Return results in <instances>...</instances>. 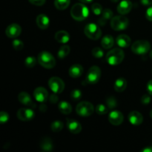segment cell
Masks as SVG:
<instances>
[{"mask_svg":"<svg viewBox=\"0 0 152 152\" xmlns=\"http://www.w3.org/2000/svg\"><path fill=\"white\" fill-rule=\"evenodd\" d=\"M71 15L77 21H83L88 16L89 10L84 3H77L71 7Z\"/></svg>","mask_w":152,"mask_h":152,"instance_id":"cell-1","label":"cell"},{"mask_svg":"<svg viewBox=\"0 0 152 152\" xmlns=\"http://www.w3.org/2000/svg\"><path fill=\"white\" fill-rule=\"evenodd\" d=\"M37 60H38V62L40 64V65L44 67L45 68H47V69L53 68L56 65L55 58L53 57L51 53H49L48 51H46V50H43L39 53Z\"/></svg>","mask_w":152,"mask_h":152,"instance_id":"cell-2","label":"cell"},{"mask_svg":"<svg viewBox=\"0 0 152 152\" xmlns=\"http://www.w3.org/2000/svg\"><path fill=\"white\" fill-rule=\"evenodd\" d=\"M125 53L120 48H114L110 50L106 55V60L111 65H117L124 59Z\"/></svg>","mask_w":152,"mask_h":152,"instance_id":"cell-3","label":"cell"},{"mask_svg":"<svg viewBox=\"0 0 152 152\" xmlns=\"http://www.w3.org/2000/svg\"><path fill=\"white\" fill-rule=\"evenodd\" d=\"M129 19L126 16H115L111 19V26L114 31H123L129 27Z\"/></svg>","mask_w":152,"mask_h":152,"instance_id":"cell-4","label":"cell"},{"mask_svg":"<svg viewBox=\"0 0 152 152\" xmlns=\"http://www.w3.org/2000/svg\"><path fill=\"white\" fill-rule=\"evenodd\" d=\"M76 111H77V114L80 117H88L92 115L94 111V107L91 102L84 101V102H80L77 105Z\"/></svg>","mask_w":152,"mask_h":152,"instance_id":"cell-5","label":"cell"},{"mask_svg":"<svg viewBox=\"0 0 152 152\" xmlns=\"http://www.w3.org/2000/svg\"><path fill=\"white\" fill-rule=\"evenodd\" d=\"M151 49V44L146 40H137L132 45L133 53L138 55H142L148 53Z\"/></svg>","mask_w":152,"mask_h":152,"instance_id":"cell-6","label":"cell"},{"mask_svg":"<svg viewBox=\"0 0 152 152\" xmlns=\"http://www.w3.org/2000/svg\"><path fill=\"white\" fill-rule=\"evenodd\" d=\"M85 34L92 40H97L102 35V31L97 25L94 23L88 24L84 29Z\"/></svg>","mask_w":152,"mask_h":152,"instance_id":"cell-7","label":"cell"},{"mask_svg":"<svg viewBox=\"0 0 152 152\" xmlns=\"http://www.w3.org/2000/svg\"><path fill=\"white\" fill-rule=\"evenodd\" d=\"M101 74H102V72L99 67H91L86 77V82L89 84H96L100 80Z\"/></svg>","mask_w":152,"mask_h":152,"instance_id":"cell-8","label":"cell"},{"mask_svg":"<svg viewBox=\"0 0 152 152\" xmlns=\"http://www.w3.org/2000/svg\"><path fill=\"white\" fill-rule=\"evenodd\" d=\"M48 86L50 90L55 94H60L65 88V83L59 77H53L49 80Z\"/></svg>","mask_w":152,"mask_h":152,"instance_id":"cell-9","label":"cell"},{"mask_svg":"<svg viewBox=\"0 0 152 152\" xmlns=\"http://www.w3.org/2000/svg\"><path fill=\"white\" fill-rule=\"evenodd\" d=\"M18 119L22 121H30L35 117V113L31 108H20L16 113Z\"/></svg>","mask_w":152,"mask_h":152,"instance_id":"cell-10","label":"cell"},{"mask_svg":"<svg viewBox=\"0 0 152 152\" xmlns=\"http://www.w3.org/2000/svg\"><path fill=\"white\" fill-rule=\"evenodd\" d=\"M22 33V28L18 24L13 23L8 25L5 30V34L7 37L15 39L19 37Z\"/></svg>","mask_w":152,"mask_h":152,"instance_id":"cell-11","label":"cell"},{"mask_svg":"<svg viewBox=\"0 0 152 152\" xmlns=\"http://www.w3.org/2000/svg\"><path fill=\"white\" fill-rule=\"evenodd\" d=\"M34 96L39 102H45L48 99V92L45 88L38 87L34 90Z\"/></svg>","mask_w":152,"mask_h":152,"instance_id":"cell-12","label":"cell"},{"mask_svg":"<svg viewBox=\"0 0 152 152\" xmlns=\"http://www.w3.org/2000/svg\"><path fill=\"white\" fill-rule=\"evenodd\" d=\"M124 120L123 114L119 111H112L108 115V120L110 123L114 126H120Z\"/></svg>","mask_w":152,"mask_h":152,"instance_id":"cell-13","label":"cell"},{"mask_svg":"<svg viewBox=\"0 0 152 152\" xmlns=\"http://www.w3.org/2000/svg\"><path fill=\"white\" fill-rule=\"evenodd\" d=\"M67 128L70 132L74 134H77L80 133L82 131V126L78 121L73 119H67L66 122Z\"/></svg>","mask_w":152,"mask_h":152,"instance_id":"cell-14","label":"cell"},{"mask_svg":"<svg viewBox=\"0 0 152 152\" xmlns=\"http://www.w3.org/2000/svg\"><path fill=\"white\" fill-rule=\"evenodd\" d=\"M129 121L131 124L134 126H140L143 122V117L140 112L137 111H133L129 113Z\"/></svg>","mask_w":152,"mask_h":152,"instance_id":"cell-15","label":"cell"},{"mask_svg":"<svg viewBox=\"0 0 152 152\" xmlns=\"http://www.w3.org/2000/svg\"><path fill=\"white\" fill-rule=\"evenodd\" d=\"M132 2L129 0H123L120 1L117 6V11L121 15H126L132 10Z\"/></svg>","mask_w":152,"mask_h":152,"instance_id":"cell-16","label":"cell"},{"mask_svg":"<svg viewBox=\"0 0 152 152\" xmlns=\"http://www.w3.org/2000/svg\"><path fill=\"white\" fill-rule=\"evenodd\" d=\"M18 99L24 105H26V106L28 107H35L34 102L31 99V96L27 92H20L18 95Z\"/></svg>","mask_w":152,"mask_h":152,"instance_id":"cell-17","label":"cell"},{"mask_svg":"<svg viewBox=\"0 0 152 152\" xmlns=\"http://www.w3.org/2000/svg\"><path fill=\"white\" fill-rule=\"evenodd\" d=\"M36 22H37V25H38L40 29L45 30L47 29L49 27L50 19L45 14H39V16H37Z\"/></svg>","mask_w":152,"mask_h":152,"instance_id":"cell-18","label":"cell"},{"mask_svg":"<svg viewBox=\"0 0 152 152\" xmlns=\"http://www.w3.org/2000/svg\"><path fill=\"white\" fill-rule=\"evenodd\" d=\"M83 74V68L80 64H74L70 68L69 75L73 78H78Z\"/></svg>","mask_w":152,"mask_h":152,"instance_id":"cell-19","label":"cell"},{"mask_svg":"<svg viewBox=\"0 0 152 152\" xmlns=\"http://www.w3.org/2000/svg\"><path fill=\"white\" fill-rule=\"evenodd\" d=\"M117 44L120 48H128L130 46L132 39L126 34H120L117 37Z\"/></svg>","mask_w":152,"mask_h":152,"instance_id":"cell-20","label":"cell"},{"mask_svg":"<svg viewBox=\"0 0 152 152\" xmlns=\"http://www.w3.org/2000/svg\"><path fill=\"white\" fill-rule=\"evenodd\" d=\"M55 39L58 42L65 44L70 40V35L67 31H59L55 34Z\"/></svg>","mask_w":152,"mask_h":152,"instance_id":"cell-21","label":"cell"},{"mask_svg":"<svg viewBox=\"0 0 152 152\" xmlns=\"http://www.w3.org/2000/svg\"><path fill=\"white\" fill-rule=\"evenodd\" d=\"M127 87V81L124 78H119L115 81L114 85V90L117 92H123Z\"/></svg>","mask_w":152,"mask_h":152,"instance_id":"cell-22","label":"cell"},{"mask_svg":"<svg viewBox=\"0 0 152 152\" xmlns=\"http://www.w3.org/2000/svg\"><path fill=\"white\" fill-rule=\"evenodd\" d=\"M40 147L44 151H51L53 149V143L50 138L45 137L40 142Z\"/></svg>","mask_w":152,"mask_h":152,"instance_id":"cell-23","label":"cell"},{"mask_svg":"<svg viewBox=\"0 0 152 152\" xmlns=\"http://www.w3.org/2000/svg\"><path fill=\"white\" fill-rule=\"evenodd\" d=\"M58 108H59V111L64 114H69L72 111V107H71V104L66 101H62L59 102Z\"/></svg>","mask_w":152,"mask_h":152,"instance_id":"cell-24","label":"cell"},{"mask_svg":"<svg viewBox=\"0 0 152 152\" xmlns=\"http://www.w3.org/2000/svg\"><path fill=\"white\" fill-rule=\"evenodd\" d=\"M114 44V40L113 37L111 35H106L102 39L101 41V45H102V48L105 49H109L113 47Z\"/></svg>","mask_w":152,"mask_h":152,"instance_id":"cell-25","label":"cell"},{"mask_svg":"<svg viewBox=\"0 0 152 152\" xmlns=\"http://www.w3.org/2000/svg\"><path fill=\"white\" fill-rule=\"evenodd\" d=\"M71 0H55L54 5L59 10H65L70 5Z\"/></svg>","mask_w":152,"mask_h":152,"instance_id":"cell-26","label":"cell"},{"mask_svg":"<svg viewBox=\"0 0 152 152\" xmlns=\"http://www.w3.org/2000/svg\"><path fill=\"white\" fill-rule=\"evenodd\" d=\"M70 51H71V48L68 45H62L59 48V50H58L57 56L59 59H64L66 57L68 54H69Z\"/></svg>","mask_w":152,"mask_h":152,"instance_id":"cell-27","label":"cell"},{"mask_svg":"<svg viewBox=\"0 0 152 152\" xmlns=\"http://www.w3.org/2000/svg\"><path fill=\"white\" fill-rule=\"evenodd\" d=\"M64 127V123H62L60 120H56V121H53L51 123V130L54 132H61L62 130Z\"/></svg>","mask_w":152,"mask_h":152,"instance_id":"cell-28","label":"cell"},{"mask_svg":"<svg viewBox=\"0 0 152 152\" xmlns=\"http://www.w3.org/2000/svg\"><path fill=\"white\" fill-rule=\"evenodd\" d=\"M108 110H109V108H108V106L104 105V104H98L95 108V111L99 115L106 114L108 112Z\"/></svg>","mask_w":152,"mask_h":152,"instance_id":"cell-29","label":"cell"},{"mask_svg":"<svg viewBox=\"0 0 152 152\" xmlns=\"http://www.w3.org/2000/svg\"><path fill=\"white\" fill-rule=\"evenodd\" d=\"M37 63V59L34 56H28L25 60V65L28 68H33Z\"/></svg>","mask_w":152,"mask_h":152,"instance_id":"cell-30","label":"cell"},{"mask_svg":"<svg viewBox=\"0 0 152 152\" xmlns=\"http://www.w3.org/2000/svg\"><path fill=\"white\" fill-rule=\"evenodd\" d=\"M91 10L93 11V13H94L96 16H99L101 13H102V7L101 4H99V3H94V4H92L91 6Z\"/></svg>","mask_w":152,"mask_h":152,"instance_id":"cell-31","label":"cell"},{"mask_svg":"<svg viewBox=\"0 0 152 152\" xmlns=\"http://www.w3.org/2000/svg\"><path fill=\"white\" fill-rule=\"evenodd\" d=\"M106 105L108 106V108H109V110H111V109H113V108H116L117 105V100H116L115 98L113 97V96L107 98Z\"/></svg>","mask_w":152,"mask_h":152,"instance_id":"cell-32","label":"cell"},{"mask_svg":"<svg viewBox=\"0 0 152 152\" xmlns=\"http://www.w3.org/2000/svg\"><path fill=\"white\" fill-rule=\"evenodd\" d=\"M83 96V94L80 89H74L71 91V97L73 100H80Z\"/></svg>","mask_w":152,"mask_h":152,"instance_id":"cell-33","label":"cell"},{"mask_svg":"<svg viewBox=\"0 0 152 152\" xmlns=\"http://www.w3.org/2000/svg\"><path fill=\"white\" fill-rule=\"evenodd\" d=\"M92 55H93L94 57L97 58V59H100V58L103 57L104 56V52L100 48H94L92 50Z\"/></svg>","mask_w":152,"mask_h":152,"instance_id":"cell-34","label":"cell"},{"mask_svg":"<svg viewBox=\"0 0 152 152\" xmlns=\"http://www.w3.org/2000/svg\"><path fill=\"white\" fill-rule=\"evenodd\" d=\"M12 45H13V48L16 50H21L24 48L23 42L21 41L20 39H13L12 42Z\"/></svg>","mask_w":152,"mask_h":152,"instance_id":"cell-35","label":"cell"},{"mask_svg":"<svg viewBox=\"0 0 152 152\" xmlns=\"http://www.w3.org/2000/svg\"><path fill=\"white\" fill-rule=\"evenodd\" d=\"M102 19L104 20H108L109 19L113 18V12L110 9H105L102 11Z\"/></svg>","mask_w":152,"mask_h":152,"instance_id":"cell-36","label":"cell"},{"mask_svg":"<svg viewBox=\"0 0 152 152\" xmlns=\"http://www.w3.org/2000/svg\"><path fill=\"white\" fill-rule=\"evenodd\" d=\"M9 120V115L5 111H1L0 112V123L1 124H4L7 123Z\"/></svg>","mask_w":152,"mask_h":152,"instance_id":"cell-37","label":"cell"},{"mask_svg":"<svg viewBox=\"0 0 152 152\" xmlns=\"http://www.w3.org/2000/svg\"><path fill=\"white\" fill-rule=\"evenodd\" d=\"M150 102H151V97H150L149 95L144 94L143 96H142V98H141V102H142V104H143V105H148V104L150 103Z\"/></svg>","mask_w":152,"mask_h":152,"instance_id":"cell-38","label":"cell"},{"mask_svg":"<svg viewBox=\"0 0 152 152\" xmlns=\"http://www.w3.org/2000/svg\"><path fill=\"white\" fill-rule=\"evenodd\" d=\"M28 1L34 5L42 6L45 3L46 0H28Z\"/></svg>","mask_w":152,"mask_h":152,"instance_id":"cell-39","label":"cell"},{"mask_svg":"<svg viewBox=\"0 0 152 152\" xmlns=\"http://www.w3.org/2000/svg\"><path fill=\"white\" fill-rule=\"evenodd\" d=\"M145 16H146V19L152 22V6L147 9L146 13H145Z\"/></svg>","mask_w":152,"mask_h":152,"instance_id":"cell-40","label":"cell"},{"mask_svg":"<svg viewBox=\"0 0 152 152\" xmlns=\"http://www.w3.org/2000/svg\"><path fill=\"white\" fill-rule=\"evenodd\" d=\"M147 91L148 92L150 95L152 96V80H150L147 84Z\"/></svg>","mask_w":152,"mask_h":152,"instance_id":"cell-41","label":"cell"},{"mask_svg":"<svg viewBox=\"0 0 152 152\" xmlns=\"http://www.w3.org/2000/svg\"><path fill=\"white\" fill-rule=\"evenodd\" d=\"M140 2L142 5L150 6L152 4V0H140Z\"/></svg>","mask_w":152,"mask_h":152,"instance_id":"cell-42","label":"cell"},{"mask_svg":"<svg viewBox=\"0 0 152 152\" xmlns=\"http://www.w3.org/2000/svg\"><path fill=\"white\" fill-rule=\"evenodd\" d=\"M50 101L52 103H53H53H56L58 101V97L55 94H52L50 97Z\"/></svg>","mask_w":152,"mask_h":152,"instance_id":"cell-43","label":"cell"},{"mask_svg":"<svg viewBox=\"0 0 152 152\" xmlns=\"http://www.w3.org/2000/svg\"><path fill=\"white\" fill-rule=\"evenodd\" d=\"M142 152H152V146H148L146 148H143V149L141 151Z\"/></svg>","mask_w":152,"mask_h":152,"instance_id":"cell-44","label":"cell"},{"mask_svg":"<svg viewBox=\"0 0 152 152\" xmlns=\"http://www.w3.org/2000/svg\"><path fill=\"white\" fill-rule=\"evenodd\" d=\"M46 109H47V106H46V105H45L44 104H43V105H41V106H40V111H45Z\"/></svg>","mask_w":152,"mask_h":152,"instance_id":"cell-45","label":"cell"},{"mask_svg":"<svg viewBox=\"0 0 152 152\" xmlns=\"http://www.w3.org/2000/svg\"><path fill=\"white\" fill-rule=\"evenodd\" d=\"M79 1H80L81 2H83V3H84V4H88V3L91 2L93 0H79Z\"/></svg>","mask_w":152,"mask_h":152,"instance_id":"cell-46","label":"cell"},{"mask_svg":"<svg viewBox=\"0 0 152 152\" xmlns=\"http://www.w3.org/2000/svg\"><path fill=\"white\" fill-rule=\"evenodd\" d=\"M111 1H113V2H117V1H119V0H111Z\"/></svg>","mask_w":152,"mask_h":152,"instance_id":"cell-47","label":"cell"},{"mask_svg":"<svg viewBox=\"0 0 152 152\" xmlns=\"http://www.w3.org/2000/svg\"><path fill=\"white\" fill-rule=\"evenodd\" d=\"M150 117H151V118L152 119V110L150 111Z\"/></svg>","mask_w":152,"mask_h":152,"instance_id":"cell-48","label":"cell"},{"mask_svg":"<svg viewBox=\"0 0 152 152\" xmlns=\"http://www.w3.org/2000/svg\"><path fill=\"white\" fill-rule=\"evenodd\" d=\"M150 57H151V59H152V50L150 52Z\"/></svg>","mask_w":152,"mask_h":152,"instance_id":"cell-49","label":"cell"}]
</instances>
